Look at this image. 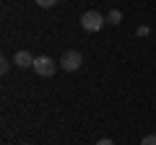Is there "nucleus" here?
Listing matches in <instances>:
<instances>
[{
    "mask_svg": "<svg viewBox=\"0 0 156 145\" xmlns=\"http://www.w3.org/2000/svg\"><path fill=\"white\" fill-rule=\"evenodd\" d=\"M107 23H112V26H120V23H122V13H120V11H109Z\"/></svg>",
    "mask_w": 156,
    "mask_h": 145,
    "instance_id": "obj_5",
    "label": "nucleus"
},
{
    "mask_svg": "<svg viewBox=\"0 0 156 145\" xmlns=\"http://www.w3.org/2000/svg\"><path fill=\"white\" fill-rule=\"evenodd\" d=\"M96 145H115V143H112L109 137H101V140H99V143H96Z\"/></svg>",
    "mask_w": 156,
    "mask_h": 145,
    "instance_id": "obj_10",
    "label": "nucleus"
},
{
    "mask_svg": "<svg viewBox=\"0 0 156 145\" xmlns=\"http://www.w3.org/2000/svg\"><path fill=\"white\" fill-rule=\"evenodd\" d=\"M107 23V16H101L99 11H86L83 16H81V26H83V31H101Z\"/></svg>",
    "mask_w": 156,
    "mask_h": 145,
    "instance_id": "obj_1",
    "label": "nucleus"
},
{
    "mask_svg": "<svg viewBox=\"0 0 156 145\" xmlns=\"http://www.w3.org/2000/svg\"><path fill=\"white\" fill-rule=\"evenodd\" d=\"M23 145H31V143H23Z\"/></svg>",
    "mask_w": 156,
    "mask_h": 145,
    "instance_id": "obj_11",
    "label": "nucleus"
},
{
    "mask_svg": "<svg viewBox=\"0 0 156 145\" xmlns=\"http://www.w3.org/2000/svg\"><path fill=\"white\" fill-rule=\"evenodd\" d=\"M148 34V26H138V36H146Z\"/></svg>",
    "mask_w": 156,
    "mask_h": 145,
    "instance_id": "obj_9",
    "label": "nucleus"
},
{
    "mask_svg": "<svg viewBox=\"0 0 156 145\" xmlns=\"http://www.w3.org/2000/svg\"><path fill=\"white\" fill-rule=\"evenodd\" d=\"M140 145H156V135H146V137L140 140Z\"/></svg>",
    "mask_w": 156,
    "mask_h": 145,
    "instance_id": "obj_6",
    "label": "nucleus"
},
{
    "mask_svg": "<svg viewBox=\"0 0 156 145\" xmlns=\"http://www.w3.org/2000/svg\"><path fill=\"white\" fill-rule=\"evenodd\" d=\"M8 70H11V62H8L5 57H3V60H0V72H3V75H5Z\"/></svg>",
    "mask_w": 156,
    "mask_h": 145,
    "instance_id": "obj_8",
    "label": "nucleus"
},
{
    "mask_svg": "<svg viewBox=\"0 0 156 145\" xmlns=\"http://www.w3.org/2000/svg\"><path fill=\"white\" fill-rule=\"evenodd\" d=\"M81 65H83V55H81L78 49H68L65 55L60 57V67H62L65 72H76Z\"/></svg>",
    "mask_w": 156,
    "mask_h": 145,
    "instance_id": "obj_2",
    "label": "nucleus"
},
{
    "mask_svg": "<svg viewBox=\"0 0 156 145\" xmlns=\"http://www.w3.org/2000/svg\"><path fill=\"white\" fill-rule=\"evenodd\" d=\"M55 3H57V0H37V5H39V8H52Z\"/></svg>",
    "mask_w": 156,
    "mask_h": 145,
    "instance_id": "obj_7",
    "label": "nucleus"
},
{
    "mask_svg": "<svg viewBox=\"0 0 156 145\" xmlns=\"http://www.w3.org/2000/svg\"><path fill=\"white\" fill-rule=\"evenodd\" d=\"M34 60L37 57H31L26 49H21V52H16V57H13V62H16V67H34Z\"/></svg>",
    "mask_w": 156,
    "mask_h": 145,
    "instance_id": "obj_4",
    "label": "nucleus"
},
{
    "mask_svg": "<svg viewBox=\"0 0 156 145\" xmlns=\"http://www.w3.org/2000/svg\"><path fill=\"white\" fill-rule=\"evenodd\" d=\"M34 70H37V75H42V78H52L55 75V60L47 55H39L37 60H34Z\"/></svg>",
    "mask_w": 156,
    "mask_h": 145,
    "instance_id": "obj_3",
    "label": "nucleus"
}]
</instances>
